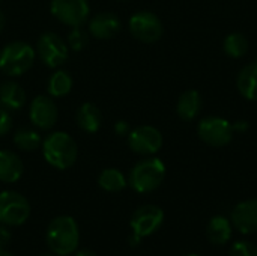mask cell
<instances>
[{"label": "cell", "mask_w": 257, "mask_h": 256, "mask_svg": "<svg viewBox=\"0 0 257 256\" xmlns=\"http://www.w3.org/2000/svg\"><path fill=\"white\" fill-rule=\"evenodd\" d=\"M47 244L54 255H72L80 244L77 222L69 216H60L51 220L47 229Z\"/></svg>", "instance_id": "cell-1"}, {"label": "cell", "mask_w": 257, "mask_h": 256, "mask_svg": "<svg viewBox=\"0 0 257 256\" xmlns=\"http://www.w3.org/2000/svg\"><path fill=\"white\" fill-rule=\"evenodd\" d=\"M41 146L45 161L59 170L69 169L77 160V143L65 131H54L48 134Z\"/></svg>", "instance_id": "cell-2"}, {"label": "cell", "mask_w": 257, "mask_h": 256, "mask_svg": "<svg viewBox=\"0 0 257 256\" xmlns=\"http://www.w3.org/2000/svg\"><path fill=\"white\" fill-rule=\"evenodd\" d=\"M164 177V163L160 158L149 155L131 169L128 183L137 193H151L163 184Z\"/></svg>", "instance_id": "cell-3"}, {"label": "cell", "mask_w": 257, "mask_h": 256, "mask_svg": "<svg viewBox=\"0 0 257 256\" xmlns=\"http://www.w3.org/2000/svg\"><path fill=\"white\" fill-rule=\"evenodd\" d=\"M35 54L33 47L27 42H9L0 51V71L9 77H20L32 68Z\"/></svg>", "instance_id": "cell-4"}, {"label": "cell", "mask_w": 257, "mask_h": 256, "mask_svg": "<svg viewBox=\"0 0 257 256\" xmlns=\"http://www.w3.org/2000/svg\"><path fill=\"white\" fill-rule=\"evenodd\" d=\"M197 134L203 143L212 148L227 146L235 136L233 124L220 116H208L199 122Z\"/></svg>", "instance_id": "cell-5"}, {"label": "cell", "mask_w": 257, "mask_h": 256, "mask_svg": "<svg viewBox=\"0 0 257 256\" xmlns=\"http://www.w3.org/2000/svg\"><path fill=\"white\" fill-rule=\"evenodd\" d=\"M164 222V211L157 205H143L136 210L131 217V244L137 246L142 238L152 235Z\"/></svg>", "instance_id": "cell-6"}, {"label": "cell", "mask_w": 257, "mask_h": 256, "mask_svg": "<svg viewBox=\"0 0 257 256\" xmlns=\"http://www.w3.org/2000/svg\"><path fill=\"white\" fill-rule=\"evenodd\" d=\"M30 216L27 199L18 192L5 190L0 193V225L20 226Z\"/></svg>", "instance_id": "cell-7"}, {"label": "cell", "mask_w": 257, "mask_h": 256, "mask_svg": "<svg viewBox=\"0 0 257 256\" xmlns=\"http://www.w3.org/2000/svg\"><path fill=\"white\" fill-rule=\"evenodd\" d=\"M36 53L41 62L48 68L62 66L69 56L68 44L54 32H45L39 36L36 44Z\"/></svg>", "instance_id": "cell-8"}, {"label": "cell", "mask_w": 257, "mask_h": 256, "mask_svg": "<svg viewBox=\"0 0 257 256\" xmlns=\"http://www.w3.org/2000/svg\"><path fill=\"white\" fill-rule=\"evenodd\" d=\"M130 32L131 35L146 44L157 42L163 33L164 27L161 20L151 11H139L130 18Z\"/></svg>", "instance_id": "cell-9"}, {"label": "cell", "mask_w": 257, "mask_h": 256, "mask_svg": "<svg viewBox=\"0 0 257 256\" xmlns=\"http://www.w3.org/2000/svg\"><path fill=\"white\" fill-rule=\"evenodd\" d=\"M128 146L133 152L139 155H154L163 146V134L158 128L152 125H140L130 131Z\"/></svg>", "instance_id": "cell-10"}, {"label": "cell", "mask_w": 257, "mask_h": 256, "mask_svg": "<svg viewBox=\"0 0 257 256\" xmlns=\"http://www.w3.org/2000/svg\"><path fill=\"white\" fill-rule=\"evenodd\" d=\"M50 11L54 18L69 27H80L90 14L87 0H51Z\"/></svg>", "instance_id": "cell-11"}, {"label": "cell", "mask_w": 257, "mask_h": 256, "mask_svg": "<svg viewBox=\"0 0 257 256\" xmlns=\"http://www.w3.org/2000/svg\"><path fill=\"white\" fill-rule=\"evenodd\" d=\"M30 121L39 130H50L57 122V106L48 95H38L30 104Z\"/></svg>", "instance_id": "cell-12"}, {"label": "cell", "mask_w": 257, "mask_h": 256, "mask_svg": "<svg viewBox=\"0 0 257 256\" xmlns=\"http://www.w3.org/2000/svg\"><path fill=\"white\" fill-rule=\"evenodd\" d=\"M232 225L244 234L257 232V198L239 202L232 211Z\"/></svg>", "instance_id": "cell-13"}, {"label": "cell", "mask_w": 257, "mask_h": 256, "mask_svg": "<svg viewBox=\"0 0 257 256\" xmlns=\"http://www.w3.org/2000/svg\"><path fill=\"white\" fill-rule=\"evenodd\" d=\"M122 27L117 15L113 12H99L89 23V32L96 39H111Z\"/></svg>", "instance_id": "cell-14"}, {"label": "cell", "mask_w": 257, "mask_h": 256, "mask_svg": "<svg viewBox=\"0 0 257 256\" xmlns=\"http://www.w3.org/2000/svg\"><path fill=\"white\" fill-rule=\"evenodd\" d=\"M24 172L23 160L12 151L0 149V183H17Z\"/></svg>", "instance_id": "cell-15"}, {"label": "cell", "mask_w": 257, "mask_h": 256, "mask_svg": "<svg viewBox=\"0 0 257 256\" xmlns=\"http://www.w3.org/2000/svg\"><path fill=\"white\" fill-rule=\"evenodd\" d=\"M77 125L86 133H96L102 124L101 110L93 103H84L78 107L75 116Z\"/></svg>", "instance_id": "cell-16"}, {"label": "cell", "mask_w": 257, "mask_h": 256, "mask_svg": "<svg viewBox=\"0 0 257 256\" xmlns=\"http://www.w3.org/2000/svg\"><path fill=\"white\" fill-rule=\"evenodd\" d=\"M202 107V98L200 94L194 89H188L185 91L176 104V113L182 121H193L196 119V116L199 115Z\"/></svg>", "instance_id": "cell-17"}, {"label": "cell", "mask_w": 257, "mask_h": 256, "mask_svg": "<svg viewBox=\"0 0 257 256\" xmlns=\"http://www.w3.org/2000/svg\"><path fill=\"white\" fill-rule=\"evenodd\" d=\"M26 103L24 89L15 81H3L0 84V104L8 110H20Z\"/></svg>", "instance_id": "cell-18"}, {"label": "cell", "mask_w": 257, "mask_h": 256, "mask_svg": "<svg viewBox=\"0 0 257 256\" xmlns=\"http://www.w3.org/2000/svg\"><path fill=\"white\" fill-rule=\"evenodd\" d=\"M236 86L239 94L250 100L257 101V60L245 65L236 80Z\"/></svg>", "instance_id": "cell-19"}, {"label": "cell", "mask_w": 257, "mask_h": 256, "mask_svg": "<svg viewBox=\"0 0 257 256\" xmlns=\"http://www.w3.org/2000/svg\"><path fill=\"white\" fill-rule=\"evenodd\" d=\"M206 237L212 244L224 246L232 237V222L223 216L212 217L206 228Z\"/></svg>", "instance_id": "cell-20"}, {"label": "cell", "mask_w": 257, "mask_h": 256, "mask_svg": "<svg viewBox=\"0 0 257 256\" xmlns=\"http://www.w3.org/2000/svg\"><path fill=\"white\" fill-rule=\"evenodd\" d=\"M223 50L224 53L232 57V59H241L247 54L248 51V39L244 33L241 32H233L224 38L223 42Z\"/></svg>", "instance_id": "cell-21"}, {"label": "cell", "mask_w": 257, "mask_h": 256, "mask_svg": "<svg viewBox=\"0 0 257 256\" xmlns=\"http://www.w3.org/2000/svg\"><path fill=\"white\" fill-rule=\"evenodd\" d=\"M98 184L102 190L116 193L126 187V178L117 169H104L98 177Z\"/></svg>", "instance_id": "cell-22"}, {"label": "cell", "mask_w": 257, "mask_h": 256, "mask_svg": "<svg viewBox=\"0 0 257 256\" xmlns=\"http://www.w3.org/2000/svg\"><path fill=\"white\" fill-rule=\"evenodd\" d=\"M48 94L50 97H65L71 92L72 89V77L66 72V71H56L51 74V77L48 78Z\"/></svg>", "instance_id": "cell-23"}, {"label": "cell", "mask_w": 257, "mask_h": 256, "mask_svg": "<svg viewBox=\"0 0 257 256\" xmlns=\"http://www.w3.org/2000/svg\"><path fill=\"white\" fill-rule=\"evenodd\" d=\"M14 143L21 151H35L41 146V136L30 128H21L14 136Z\"/></svg>", "instance_id": "cell-24"}, {"label": "cell", "mask_w": 257, "mask_h": 256, "mask_svg": "<svg viewBox=\"0 0 257 256\" xmlns=\"http://www.w3.org/2000/svg\"><path fill=\"white\" fill-rule=\"evenodd\" d=\"M87 42H89L87 33L81 27H72V30L69 32L68 39H66V44H68L69 50L80 51L87 45Z\"/></svg>", "instance_id": "cell-25"}, {"label": "cell", "mask_w": 257, "mask_h": 256, "mask_svg": "<svg viewBox=\"0 0 257 256\" xmlns=\"http://www.w3.org/2000/svg\"><path fill=\"white\" fill-rule=\"evenodd\" d=\"M230 256H257V246L251 241H236L230 249Z\"/></svg>", "instance_id": "cell-26"}, {"label": "cell", "mask_w": 257, "mask_h": 256, "mask_svg": "<svg viewBox=\"0 0 257 256\" xmlns=\"http://www.w3.org/2000/svg\"><path fill=\"white\" fill-rule=\"evenodd\" d=\"M12 128V116L8 109L0 107V137L6 136Z\"/></svg>", "instance_id": "cell-27"}, {"label": "cell", "mask_w": 257, "mask_h": 256, "mask_svg": "<svg viewBox=\"0 0 257 256\" xmlns=\"http://www.w3.org/2000/svg\"><path fill=\"white\" fill-rule=\"evenodd\" d=\"M11 243V234L5 225H0V249H5Z\"/></svg>", "instance_id": "cell-28"}, {"label": "cell", "mask_w": 257, "mask_h": 256, "mask_svg": "<svg viewBox=\"0 0 257 256\" xmlns=\"http://www.w3.org/2000/svg\"><path fill=\"white\" fill-rule=\"evenodd\" d=\"M114 131L119 136H128L131 130H130V125H128L126 121H117L116 125H114Z\"/></svg>", "instance_id": "cell-29"}, {"label": "cell", "mask_w": 257, "mask_h": 256, "mask_svg": "<svg viewBox=\"0 0 257 256\" xmlns=\"http://www.w3.org/2000/svg\"><path fill=\"white\" fill-rule=\"evenodd\" d=\"M75 256H98L93 250H89V249H81V250H78Z\"/></svg>", "instance_id": "cell-30"}, {"label": "cell", "mask_w": 257, "mask_h": 256, "mask_svg": "<svg viewBox=\"0 0 257 256\" xmlns=\"http://www.w3.org/2000/svg\"><path fill=\"white\" fill-rule=\"evenodd\" d=\"M5 21H6V20H5V14L0 11V32H2L3 27H5Z\"/></svg>", "instance_id": "cell-31"}, {"label": "cell", "mask_w": 257, "mask_h": 256, "mask_svg": "<svg viewBox=\"0 0 257 256\" xmlns=\"http://www.w3.org/2000/svg\"><path fill=\"white\" fill-rule=\"evenodd\" d=\"M0 256H14L11 252H8L6 249H0Z\"/></svg>", "instance_id": "cell-32"}, {"label": "cell", "mask_w": 257, "mask_h": 256, "mask_svg": "<svg viewBox=\"0 0 257 256\" xmlns=\"http://www.w3.org/2000/svg\"><path fill=\"white\" fill-rule=\"evenodd\" d=\"M41 256H57V255H54V253H44V255H41Z\"/></svg>", "instance_id": "cell-33"}, {"label": "cell", "mask_w": 257, "mask_h": 256, "mask_svg": "<svg viewBox=\"0 0 257 256\" xmlns=\"http://www.w3.org/2000/svg\"><path fill=\"white\" fill-rule=\"evenodd\" d=\"M188 256H199V255H188Z\"/></svg>", "instance_id": "cell-34"}]
</instances>
